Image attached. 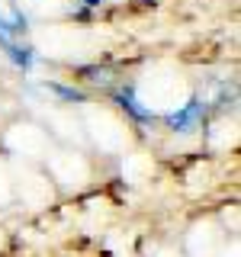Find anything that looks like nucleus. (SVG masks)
Wrapping results in <instances>:
<instances>
[{"label": "nucleus", "instance_id": "obj_1", "mask_svg": "<svg viewBox=\"0 0 241 257\" xmlns=\"http://www.w3.org/2000/svg\"><path fill=\"white\" fill-rule=\"evenodd\" d=\"M80 116V125H84V135H87V148L100 151V155H109V158H123L126 151H132V125H129L126 112L109 106V103H80L77 109Z\"/></svg>", "mask_w": 241, "mask_h": 257}, {"label": "nucleus", "instance_id": "obj_2", "mask_svg": "<svg viewBox=\"0 0 241 257\" xmlns=\"http://www.w3.org/2000/svg\"><path fill=\"white\" fill-rule=\"evenodd\" d=\"M190 96H193L190 80L177 68L158 64L145 77H139L132 90V103H142V109L151 116H174L177 109L190 106Z\"/></svg>", "mask_w": 241, "mask_h": 257}, {"label": "nucleus", "instance_id": "obj_3", "mask_svg": "<svg viewBox=\"0 0 241 257\" xmlns=\"http://www.w3.org/2000/svg\"><path fill=\"white\" fill-rule=\"evenodd\" d=\"M13 171V203H23L29 212H45L55 206L58 190L48 180L42 164H29V161H10Z\"/></svg>", "mask_w": 241, "mask_h": 257}, {"label": "nucleus", "instance_id": "obj_4", "mask_svg": "<svg viewBox=\"0 0 241 257\" xmlns=\"http://www.w3.org/2000/svg\"><path fill=\"white\" fill-rule=\"evenodd\" d=\"M45 174L55 183L58 193H77L93 180V161L87 151L68 148V145H55V151L45 158Z\"/></svg>", "mask_w": 241, "mask_h": 257}, {"label": "nucleus", "instance_id": "obj_5", "mask_svg": "<svg viewBox=\"0 0 241 257\" xmlns=\"http://www.w3.org/2000/svg\"><path fill=\"white\" fill-rule=\"evenodd\" d=\"M4 148L16 161H29V164H45V158L55 151V139L48 135L45 125L20 119V122L7 125L4 132Z\"/></svg>", "mask_w": 241, "mask_h": 257}, {"label": "nucleus", "instance_id": "obj_6", "mask_svg": "<svg viewBox=\"0 0 241 257\" xmlns=\"http://www.w3.org/2000/svg\"><path fill=\"white\" fill-rule=\"evenodd\" d=\"M228 241V231L219 225L215 215H203L183 231V244L180 251L187 257H219V251Z\"/></svg>", "mask_w": 241, "mask_h": 257}, {"label": "nucleus", "instance_id": "obj_7", "mask_svg": "<svg viewBox=\"0 0 241 257\" xmlns=\"http://www.w3.org/2000/svg\"><path fill=\"white\" fill-rule=\"evenodd\" d=\"M155 174V158L148 151H126L123 155V180L129 183H145Z\"/></svg>", "mask_w": 241, "mask_h": 257}, {"label": "nucleus", "instance_id": "obj_8", "mask_svg": "<svg viewBox=\"0 0 241 257\" xmlns=\"http://www.w3.org/2000/svg\"><path fill=\"white\" fill-rule=\"evenodd\" d=\"M0 206H13V171L7 155H0Z\"/></svg>", "mask_w": 241, "mask_h": 257}, {"label": "nucleus", "instance_id": "obj_9", "mask_svg": "<svg viewBox=\"0 0 241 257\" xmlns=\"http://www.w3.org/2000/svg\"><path fill=\"white\" fill-rule=\"evenodd\" d=\"M145 257H187L180 251V244H171V241H164V244H155Z\"/></svg>", "mask_w": 241, "mask_h": 257}, {"label": "nucleus", "instance_id": "obj_10", "mask_svg": "<svg viewBox=\"0 0 241 257\" xmlns=\"http://www.w3.org/2000/svg\"><path fill=\"white\" fill-rule=\"evenodd\" d=\"M219 257H238V235H231L225 241V247L219 251Z\"/></svg>", "mask_w": 241, "mask_h": 257}, {"label": "nucleus", "instance_id": "obj_11", "mask_svg": "<svg viewBox=\"0 0 241 257\" xmlns=\"http://www.w3.org/2000/svg\"><path fill=\"white\" fill-rule=\"evenodd\" d=\"M7 251H10V231L0 225V254H7Z\"/></svg>", "mask_w": 241, "mask_h": 257}]
</instances>
